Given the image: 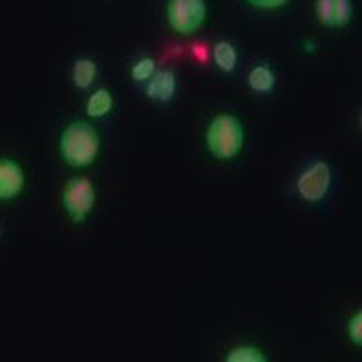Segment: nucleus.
<instances>
[{
	"mask_svg": "<svg viewBox=\"0 0 362 362\" xmlns=\"http://www.w3.org/2000/svg\"><path fill=\"white\" fill-rule=\"evenodd\" d=\"M59 151L66 165L89 168L101 153V137L87 121H73L61 133Z\"/></svg>",
	"mask_w": 362,
	"mask_h": 362,
	"instance_id": "obj_1",
	"label": "nucleus"
},
{
	"mask_svg": "<svg viewBox=\"0 0 362 362\" xmlns=\"http://www.w3.org/2000/svg\"><path fill=\"white\" fill-rule=\"evenodd\" d=\"M246 127L232 113L216 115L206 129V147L209 156L218 161H232L244 151Z\"/></svg>",
	"mask_w": 362,
	"mask_h": 362,
	"instance_id": "obj_2",
	"label": "nucleus"
},
{
	"mask_svg": "<svg viewBox=\"0 0 362 362\" xmlns=\"http://www.w3.org/2000/svg\"><path fill=\"white\" fill-rule=\"evenodd\" d=\"M332 168L326 159H312L300 169L294 181V192L296 195L310 206H318L326 202V197L332 192Z\"/></svg>",
	"mask_w": 362,
	"mask_h": 362,
	"instance_id": "obj_3",
	"label": "nucleus"
},
{
	"mask_svg": "<svg viewBox=\"0 0 362 362\" xmlns=\"http://www.w3.org/2000/svg\"><path fill=\"white\" fill-rule=\"evenodd\" d=\"M63 207L73 223H83L89 220V216L97 204V189L89 177H71L63 187Z\"/></svg>",
	"mask_w": 362,
	"mask_h": 362,
	"instance_id": "obj_4",
	"label": "nucleus"
},
{
	"mask_svg": "<svg viewBox=\"0 0 362 362\" xmlns=\"http://www.w3.org/2000/svg\"><path fill=\"white\" fill-rule=\"evenodd\" d=\"M206 0H169L168 23L169 26L183 37L194 35L206 23Z\"/></svg>",
	"mask_w": 362,
	"mask_h": 362,
	"instance_id": "obj_5",
	"label": "nucleus"
},
{
	"mask_svg": "<svg viewBox=\"0 0 362 362\" xmlns=\"http://www.w3.org/2000/svg\"><path fill=\"white\" fill-rule=\"evenodd\" d=\"M316 16L326 28H344L354 16L352 0H316Z\"/></svg>",
	"mask_w": 362,
	"mask_h": 362,
	"instance_id": "obj_6",
	"label": "nucleus"
},
{
	"mask_svg": "<svg viewBox=\"0 0 362 362\" xmlns=\"http://www.w3.org/2000/svg\"><path fill=\"white\" fill-rule=\"evenodd\" d=\"M25 189V171L21 163L8 157H0V202L16 199Z\"/></svg>",
	"mask_w": 362,
	"mask_h": 362,
	"instance_id": "obj_7",
	"label": "nucleus"
},
{
	"mask_svg": "<svg viewBox=\"0 0 362 362\" xmlns=\"http://www.w3.org/2000/svg\"><path fill=\"white\" fill-rule=\"evenodd\" d=\"M177 93V75L171 69L156 71L145 83V97L153 103H169Z\"/></svg>",
	"mask_w": 362,
	"mask_h": 362,
	"instance_id": "obj_8",
	"label": "nucleus"
},
{
	"mask_svg": "<svg viewBox=\"0 0 362 362\" xmlns=\"http://www.w3.org/2000/svg\"><path fill=\"white\" fill-rule=\"evenodd\" d=\"M247 87L258 95H270L276 89V75L268 65H256L247 73Z\"/></svg>",
	"mask_w": 362,
	"mask_h": 362,
	"instance_id": "obj_9",
	"label": "nucleus"
},
{
	"mask_svg": "<svg viewBox=\"0 0 362 362\" xmlns=\"http://www.w3.org/2000/svg\"><path fill=\"white\" fill-rule=\"evenodd\" d=\"M113 95L109 89H97L95 93H90V97L87 99L85 111L90 119H103L111 113L113 109Z\"/></svg>",
	"mask_w": 362,
	"mask_h": 362,
	"instance_id": "obj_10",
	"label": "nucleus"
},
{
	"mask_svg": "<svg viewBox=\"0 0 362 362\" xmlns=\"http://www.w3.org/2000/svg\"><path fill=\"white\" fill-rule=\"evenodd\" d=\"M211 57H214V63L221 73H233L235 66H238V51H235V47L230 40L216 42L214 49H211Z\"/></svg>",
	"mask_w": 362,
	"mask_h": 362,
	"instance_id": "obj_11",
	"label": "nucleus"
},
{
	"mask_svg": "<svg viewBox=\"0 0 362 362\" xmlns=\"http://www.w3.org/2000/svg\"><path fill=\"white\" fill-rule=\"evenodd\" d=\"M73 85L77 89H89L97 78V63L93 59H77L73 65Z\"/></svg>",
	"mask_w": 362,
	"mask_h": 362,
	"instance_id": "obj_12",
	"label": "nucleus"
},
{
	"mask_svg": "<svg viewBox=\"0 0 362 362\" xmlns=\"http://www.w3.org/2000/svg\"><path fill=\"white\" fill-rule=\"evenodd\" d=\"M226 362H268L266 352L254 344H240V346H233L226 352L223 356Z\"/></svg>",
	"mask_w": 362,
	"mask_h": 362,
	"instance_id": "obj_13",
	"label": "nucleus"
},
{
	"mask_svg": "<svg viewBox=\"0 0 362 362\" xmlns=\"http://www.w3.org/2000/svg\"><path fill=\"white\" fill-rule=\"evenodd\" d=\"M156 71L157 65L153 59H139L135 65L131 66V77L137 83H147L149 78L156 75Z\"/></svg>",
	"mask_w": 362,
	"mask_h": 362,
	"instance_id": "obj_14",
	"label": "nucleus"
},
{
	"mask_svg": "<svg viewBox=\"0 0 362 362\" xmlns=\"http://www.w3.org/2000/svg\"><path fill=\"white\" fill-rule=\"evenodd\" d=\"M346 337L354 346H362V310H356L346 322Z\"/></svg>",
	"mask_w": 362,
	"mask_h": 362,
	"instance_id": "obj_15",
	"label": "nucleus"
},
{
	"mask_svg": "<svg viewBox=\"0 0 362 362\" xmlns=\"http://www.w3.org/2000/svg\"><path fill=\"white\" fill-rule=\"evenodd\" d=\"M247 4L262 8V11H276V8H282L286 6L290 0H246Z\"/></svg>",
	"mask_w": 362,
	"mask_h": 362,
	"instance_id": "obj_16",
	"label": "nucleus"
}]
</instances>
